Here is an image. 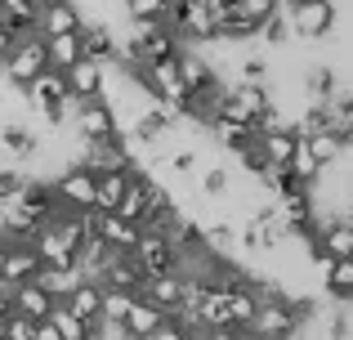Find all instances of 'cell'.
Wrapping results in <instances>:
<instances>
[{"label":"cell","mask_w":353,"mask_h":340,"mask_svg":"<svg viewBox=\"0 0 353 340\" xmlns=\"http://www.w3.org/2000/svg\"><path fill=\"white\" fill-rule=\"evenodd\" d=\"M85 246V228H81V215H54L50 224L36 228L32 237V251L41 255L45 269H72Z\"/></svg>","instance_id":"1"},{"label":"cell","mask_w":353,"mask_h":340,"mask_svg":"<svg viewBox=\"0 0 353 340\" xmlns=\"http://www.w3.org/2000/svg\"><path fill=\"white\" fill-rule=\"evenodd\" d=\"M300 336V318L291 309V296H264L255 318L246 323V340H295Z\"/></svg>","instance_id":"2"},{"label":"cell","mask_w":353,"mask_h":340,"mask_svg":"<svg viewBox=\"0 0 353 340\" xmlns=\"http://www.w3.org/2000/svg\"><path fill=\"white\" fill-rule=\"evenodd\" d=\"M45 68H50L45 41H41L36 32H27V36H18V41H14V50H9V59H5V68H0V77H5L14 90H27Z\"/></svg>","instance_id":"3"},{"label":"cell","mask_w":353,"mask_h":340,"mask_svg":"<svg viewBox=\"0 0 353 340\" xmlns=\"http://www.w3.org/2000/svg\"><path fill=\"white\" fill-rule=\"evenodd\" d=\"M50 188H54V201H59L63 215H81V210H94V170H85L81 161L63 166V170L50 179Z\"/></svg>","instance_id":"4"},{"label":"cell","mask_w":353,"mask_h":340,"mask_svg":"<svg viewBox=\"0 0 353 340\" xmlns=\"http://www.w3.org/2000/svg\"><path fill=\"white\" fill-rule=\"evenodd\" d=\"M286 27H291L295 41H327L336 32V0H300V5L282 9Z\"/></svg>","instance_id":"5"},{"label":"cell","mask_w":353,"mask_h":340,"mask_svg":"<svg viewBox=\"0 0 353 340\" xmlns=\"http://www.w3.org/2000/svg\"><path fill=\"white\" fill-rule=\"evenodd\" d=\"M134 264L143 269V278H161V273H179V251H174L170 242H165L157 228H143L134 242Z\"/></svg>","instance_id":"6"},{"label":"cell","mask_w":353,"mask_h":340,"mask_svg":"<svg viewBox=\"0 0 353 340\" xmlns=\"http://www.w3.org/2000/svg\"><path fill=\"white\" fill-rule=\"evenodd\" d=\"M81 59L99 63V68H112V63L121 59L117 27H108V23H85L81 27Z\"/></svg>","instance_id":"7"},{"label":"cell","mask_w":353,"mask_h":340,"mask_svg":"<svg viewBox=\"0 0 353 340\" xmlns=\"http://www.w3.org/2000/svg\"><path fill=\"white\" fill-rule=\"evenodd\" d=\"M94 282H103V287H112V291H130V296H139V287H143V269L134 264L130 251H112Z\"/></svg>","instance_id":"8"},{"label":"cell","mask_w":353,"mask_h":340,"mask_svg":"<svg viewBox=\"0 0 353 340\" xmlns=\"http://www.w3.org/2000/svg\"><path fill=\"white\" fill-rule=\"evenodd\" d=\"M139 300L157 305L165 318L179 314V305H183V273H161V278H143V287H139Z\"/></svg>","instance_id":"9"},{"label":"cell","mask_w":353,"mask_h":340,"mask_svg":"<svg viewBox=\"0 0 353 340\" xmlns=\"http://www.w3.org/2000/svg\"><path fill=\"white\" fill-rule=\"evenodd\" d=\"M23 99H27V112H45V108H54V103H68V81H63V72L45 68L41 77L23 90Z\"/></svg>","instance_id":"10"},{"label":"cell","mask_w":353,"mask_h":340,"mask_svg":"<svg viewBox=\"0 0 353 340\" xmlns=\"http://www.w3.org/2000/svg\"><path fill=\"white\" fill-rule=\"evenodd\" d=\"M9 309H14V314H23V318H32V323H45V318H50V309H54V300H50V291L32 278V282L9 287Z\"/></svg>","instance_id":"11"},{"label":"cell","mask_w":353,"mask_h":340,"mask_svg":"<svg viewBox=\"0 0 353 340\" xmlns=\"http://www.w3.org/2000/svg\"><path fill=\"white\" fill-rule=\"evenodd\" d=\"M36 148H41L36 126H27V121H0V152H5L14 166H23Z\"/></svg>","instance_id":"12"},{"label":"cell","mask_w":353,"mask_h":340,"mask_svg":"<svg viewBox=\"0 0 353 340\" xmlns=\"http://www.w3.org/2000/svg\"><path fill=\"white\" fill-rule=\"evenodd\" d=\"M41 255L32 251V242H5V282L0 287H18V282H32L41 273Z\"/></svg>","instance_id":"13"},{"label":"cell","mask_w":353,"mask_h":340,"mask_svg":"<svg viewBox=\"0 0 353 340\" xmlns=\"http://www.w3.org/2000/svg\"><path fill=\"white\" fill-rule=\"evenodd\" d=\"M103 77H108V68H99V63H90V59L72 63V68L63 72V81H68V99H99V94H103Z\"/></svg>","instance_id":"14"},{"label":"cell","mask_w":353,"mask_h":340,"mask_svg":"<svg viewBox=\"0 0 353 340\" xmlns=\"http://www.w3.org/2000/svg\"><path fill=\"white\" fill-rule=\"evenodd\" d=\"M81 27H85V18H81L77 0L50 5V9H41V18H36V36H68V32H81Z\"/></svg>","instance_id":"15"},{"label":"cell","mask_w":353,"mask_h":340,"mask_svg":"<svg viewBox=\"0 0 353 340\" xmlns=\"http://www.w3.org/2000/svg\"><path fill=\"white\" fill-rule=\"evenodd\" d=\"M215 81L219 77L210 72V63L201 59L197 50H179V86H183V94H206Z\"/></svg>","instance_id":"16"},{"label":"cell","mask_w":353,"mask_h":340,"mask_svg":"<svg viewBox=\"0 0 353 340\" xmlns=\"http://www.w3.org/2000/svg\"><path fill=\"white\" fill-rule=\"evenodd\" d=\"M99 242L112 246V251H134L139 228H134V224H125V219L112 215V210H99Z\"/></svg>","instance_id":"17"},{"label":"cell","mask_w":353,"mask_h":340,"mask_svg":"<svg viewBox=\"0 0 353 340\" xmlns=\"http://www.w3.org/2000/svg\"><path fill=\"white\" fill-rule=\"evenodd\" d=\"M161 323H165V314H161V309L134 296V305H130V314H125V323H121V332H125L130 340H143L148 332H157Z\"/></svg>","instance_id":"18"},{"label":"cell","mask_w":353,"mask_h":340,"mask_svg":"<svg viewBox=\"0 0 353 340\" xmlns=\"http://www.w3.org/2000/svg\"><path fill=\"white\" fill-rule=\"evenodd\" d=\"M99 300H103V282L85 278V282H81V287L72 291L68 300H63V305H68L72 314L81 318V323H90V327H94V323H99Z\"/></svg>","instance_id":"19"},{"label":"cell","mask_w":353,"mask_h":340,"mask_svg":"<svg viewBox=\"0 0 353 340\" xmlns=\"http://www.w3.org/2000/svg\"><path fill=\"white\" fill-rule=\"evenodd\" d=\"M36 282H41V287L50 291L54 305H63V300H68L72 291H77L81 282H85V273H81L77 264H72V269H41V273H36Z\"/></svg>","instance_id":"20"},{"label":"cell","mask_w":353,"mask_h":340,"mask_svg":"<svg viewBox=\"0 0 353 340\" xmlns=\"http://www.w3.org/2000/svg\"><path fill=\"white\" fill-rule=\"evenodd\" d=\"M255 143H259V152H264L268 166H286L291 152H295V143H300V134L295 130H268V134H255Z\"/></svg>","instance_id":"21"},{"label":"cell","mask_w":353,"mask_h":340,"mask_svg":"<svg viewBox=\"0 0 353 340\" xmlns=\"http://www.w3.org/2000/svg\"><path fill=\"white\" fill-rule=\"evenodd\" d=\"M41 41H45V54H50V68H54V72H68L72 63H81V32L41 36Z\"/></svg>","instance_id":"22"},{"label":"cell","mask_w":353,"mask_h":340,"mask_svg":"<svg viewBox=\"0 0 353 340\" xmlns=\"http://www.w3.org/2000/svg\"><path fill=\"white\" fill-rule=\"evenodd\" d=\"M125 183H130V170H103V174H94V210H117Z\"/></svg>","instance_id":"23"},{"label":"cell","mask_w":353,"mask_h":340,"mask_svg":"<svg viewBox=\"0 0 353 340\" xmlns=\"http://www.w3.org/2000/svg\"><path fill=\"white\" fill-rule=\"evenodd\" d=\"M322 282H327V296L340 300V305H353V260H331L322 269Z\"/></svg>","instance_id":"24"},{"label":"cell","mask_w":353,"mask_h":340,"mask_svg":"<svg viewBox=\"0 0 353 340\" xmlns=\"http://www.w3.org/2000/svg\"><path fill=\"white\" fill-rule=\"evenodd\" d=\"M309 157L318 161V166H340V157H345V134H309Z\"/></svg>","instance_id":"25"},{"label":"cell","mask_w":353,"mask_h":340,"mask_svg":"<svg viewBox=\"0 0 353 340\" xmlns=\"http://www.w3.org/2000/svg\"><path fill=\"white\" fill-rule=\"evenodd\" d=\"M50 323H54V332H59L63 340H94V327L81 323V318L72 314L68 305H54V309H50Z\"/></svg>","instance_id":"26"},{"label":"cell","mask_w":353,"mask_h":340,"mask_svg":"<svg viewBox=\"0 0 353 340\" xmlns=\"http://www.w3.org/2000/svg\"><path fill=\"white\" fill-rule=\"evenodd\" d=\"M130 305H134V296H130V291L103 287V300H99V323L121 327V323H125V314H130Z\"/></svg>","instance_id":"27"},{"label":"cell","mask_w":353,"mask_h":340,"mask_svg":"<svg viewBox=\"0 0 353 340\" xmlns=\"http://www.w3.org/2000/svg\"><path fill=\"white\" fill-rule=\"evenodd\" d=\"M228 94H233L237 103L250 112V121H259V117L273 108V99H268V86H237V81H233V86H228Z\"/></svg>","instance_id":"28"},{"label":"cell","mask_w":353,"mask_h":340,"mask_svg":"<svg viewBox=\"0 0 353 340\" xmlns=\"http://www.w3.org/2000/svg\"><path fill=\"white\" fill-rule=\"evenodd\" d=\"M192 179H197V192H201V197H224L228 183H233V170H228L224 161H210V166L201 170V174H192Z\"/></svg>","instance_id":"29"},{"label":"cell","mask_w":353,"mask_h":340,"mask_svg":"<svg viewBox=\"0 0 353 340\" xmlns=\"http://www.w3.org/2000/svg\"><path fill=\"white\" fill-rule=\"evenodd\" d=\"M121 5H125V18H130V23H165L170 0H121Z\"/></svg>","instance_id":"30"},{"label":"cell","mask_w":353,"mask_h":340,"mask_svg":"<svg viewBox=\"0 0 353 340\" xmlns=\"http://www.w3.org/2000/svg\"><path fill=\"white\" fill-rule=\"evenodd\" d=\"M286 170H291V174H295L300 183H313V179L322 174V166H318V161L309 157V143H304V139L295 143V152H291V161H286Z\"/></svg>","instance_id":"31"},{"label":"cell","mask_w":353,"mask_h":340,"mask_svg":"<svg viewBox=\"0 0 353 340\" xmlns=\"http://www.w3.org/2000/svg\"><path fill=\"white\" fill-rule=\"evenodd\" d=\"M259 41H264V45H273V50H286V45L295 41V36H291V27H286V14H282V9H277V14L268 18V23H259Z\"/></svg>","instance_id":"32"},{"label":"cell","mask_w":353,"mask_h":340,"mask_svg":"<svg viewBox=\"0 0 353 340\" xmlns=\"http://www.w3.org/2000/svg\"><path fill=\"white\" fill-rule=\"evenodd\" d=\"M277 9H282L277 0H233V14H237V18H246V23H255V27H259V23H268Z\"/></svg>","instance_id":"33"},{"label":"cell","mask_w":353,"mask_h":340,"mask_svg":"<svg viewBox=\"0 0 353 340\" xmlns=\"http://www.w3.org/2000/svg\"><path fill=\"white\" fill-rule=\"evenodd\" d=\"M23 188H27V170L23 166H5L0 170V206H5V201H18Z\"/></svg>","instance_id":"34"},{"label":"cell","mask_w":353,"mask_h":340,"mask_svg":"<svg viewBox=\"0 0 353 340\" xmlns=\"http://www.w3.org/2000/svg\"><path fill=\"white\" fill-rule=\"evenodd\" d=\"M32 336H36V323L9 309V314H5V323H0V340H32Z\"/></svg>","instance_id":"35"},{"label":"cell","mask_w":353,"mask_h":340,"mask_svg":"<svg viewBox=\"0 0 353 340\" xmlns=\"http://www.w3.org/2000/svg\"><path fill=\"white\" fill-rule=\"evenodd\" d=\"M143 340H192V332L179 323V318H165V323L157 327V332H148Z\"/></svg>","instance_id":"36"},{"label":"cell","mask_w":353,"mask_h":340,"mask_svg":"<svg viewBox=\"0 0 353 340\" xmlns=\"http://www.w3.org/2000/svg\"><path fill=\"white\" fill-rule=\"evenodd\" d=\"M32 340H63V336L54 332V323L45 318V323H36V336H32Z\"/></svg>","instance_id":"37"},{"label":"cell","mask_w":353,"mask_h":340,"mask_svg":"<svg viewBox=\"0 0 353 340\" xmlns=\"http://www.w3.org/2000/svg\"><path fill=\"white\" fill-rule=\"evenodd\" d=\"M14 41H18V36L0 32V68H5V59H9V50H14Z\"/></svg>","instance_id":"38"},{"label":"cell","mask_w":353,"mask_h":340,"mask_svg":"<svg viewBox=\"0 0 353 340\" xmlns=\"http://www.w3.org/2000/svg\"><path fill=\"white\" fill-rule=\"evenodd\" d=\"M0 282H5V242H0Z\"/></svg>","instance_id":"39"},{"label":"cell","mask_w":353,"mask_h":340,"mask_svg":"<svg viewBox=\"0 0 353 340\" xmlns=\"http://www.w3.org/2000/svg\"><path fill=\"white\" fill-rule=\"evenodd\" d=\"M50 5H63V0H36V9H50Z\"/></svg>","instance_id":"40"},{"label":"cell","mask_w":353,"mask_h":340,"mask_svg":"<svg viewBox=\"0 0 353 340\" xmlns=\"http://www.w3.org/2000/svg\"><path fill=\"white\" fill-rule=\"evenodd\" d=\"M277 5H282V9H291V5H300V0H277Z\"/></svg>","instance_id":"41"}]
</instances>
